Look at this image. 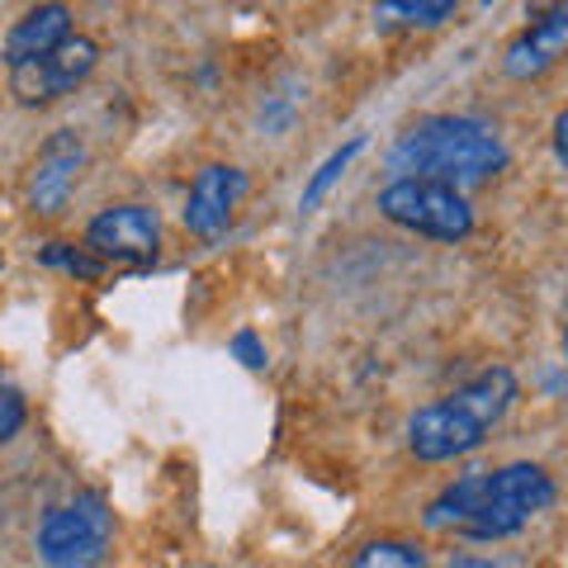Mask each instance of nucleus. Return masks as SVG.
Returning <instances> with one entry per match:
<instances>
[{"mask_svg": "<svg viewBox=\"0 0 568 568\" xmlns=\"http://www.w3.org/2000/svg\"><path fill=\"white\" fill-rule=\"evenodd\" d=\"M446 568H497L493 559H478V555H455Z\"/></svg>", "mask_w": 568, "mask_h": 568, "instance_id": "nucleus-19", "label": "nucleus"}, {"mask_svg": "<svg viewBox=\"0 0 568 568\" xmlns=\"http://www.w3.org/2000/svg\"><path fill=\"white\" fill-rule=\"evenodd\" d=\"M503 166H507V142L484 119H469V114L422 119L388 152L394 181L398 175H422V181H440L459 194L474 185H488Z\"/></svg>", "mask_w": 568, "mask_h": 568, "instance_id": "nucleus-2", "label": "nucleus"}, {"mask_svg": "<svg viewBox=\"0 0 568 568\" xmlns=\"http://www.w3.org/2000/svg\"><path fill=\"white\" fill-rule=\"evenodd\" d=\"M85 246L114 265H148L156 261V246H162V219L148 204H114L91 219Z\"/></svg>", "mask_w": 568, "mask_h": 568, "instance_id": "nucleus-7", "label": "nucleus"}, {"mask_svg": "<svg viewBox=\"0 0 568 568\" xmlns=\"http://www.w3.org/2000/svg\"><path fill=\"white\" fill-rule=\"evenodd\" d=\"M459 10V0H379L375 24L379 29H440Z\"/></svg>", "mask_w": 568, "mask_h": 568, "instance_id": "nucleus-12", "label": "nucleus"}, {"mask_svg": "<svg viewBox=\"0 0 568 568\" xmlns=\"http://www.w3.org/2000/svg\"><path fill=\"white\" fill-rule=\"evenodd\" d=\"M361 148H365V138H351L346 142V148H336L332 156H327V162L323 166H317V175H313V181L304 185V194H298V209H317V204H323L327 200V190L336 185V181H342V175H346V166L355 162V156H361Z\"/></svg>", "mask_w": 568, "mask_h": 568, "instance_id": "nucleus-13", "label": "nucleus"}, {"mask_svg": "<svg viewBox=\"0 0 568 568\" xmlns=\"http://www.w3.org/2000/svg\"><path fill=\"white\" fill-rule=\"evenodd\" d=\"M233 355L246 369H265V346L256 342V332H237L233 336Z\"/></svg>", "mask_w": 568, "mask_h": 568, "instance_id": "nucleus-17", "label": "nucleus"}, {"mask_svg": "<svg viewBox=\"0 0 568 568\" xmlns=\"http://www.w3.org/2000/svg\"><path fill=\"white\" fill-rule=\"evenodd\" d=\"M24 422H29V403H24V394H20L14 384L0 379V446L20 436V432H24Z\"/></svg>", "mask_w": 568, "mask_h": 568, "instance_id": "nucleus-16", "label": "nucleus"}, {"mask_svg": "<svg viewBox=\"0 0 568 568\" xmlns=\"http://www.w3.org/2000/svg\"><path fill=\"white\" fill-rule=\"evenodd\" d=\"M555 156H559V162L568 166V110L555 119Z\"/></svg>", "mask_w": 568, "mask_h": 568, "instance_id": "nucleus-18", "label": "nucleus"}, {"mask_svg": "<svg viewBox=\"0 0 568 568\" xmlns=\"http://www.w3.org/2000/svg\"><path fill=\"white\" fill-rule=\"evenodd\" d=\"M39 261L43 265H58V271H67V275H81V280H95L100 271H104V261L91 252V246H67V242H48L43 252H39Z\"/></svg>", "mask_w": 568, "mask_h": 568, "instance_id": "nucleus-15", "label": "nucleus"}, {"mask_svg": "<svg viewBox=\"0 0 568 568\" xmlns=\"http://www.w3.org/2000/svg\"><path fill=\"white\" fill-rule=\"evenodd\" d=\"M67 39H71V6H62V0H39L29 14L14 20L0 58H6V67H20L33 58H48V52Z\"/></svg>", "mask_w": 568, "mask_h": 568, "instance_id": "nucleus-11", "label": "nucleus"}, {"mask_svg": "<svg viewBox=\"0 0 568 568\" xmlns=\"http://www.w3.org/2000/svg\"><path fill=\"white\" fill-rule=\"evenodd\" d=\"M375 209L384 213L394 227L432 242H459L474 233V209L459 190L440 185V181H422V175H398L379 190Z\"/></svg>", "mask_w": 568, "mask_h": 568, "instance_id": "nucleus-4", "label": "nucleus"}, {"mask_svg": "<svg viewBox=\"0 0 568 568\" xmlns=\"http://www.w3.org/2000/svg\"><path fill=\"white\" fill-rule=\"evenodd\" d=\"M568 48V0H549V6L530 20L503 52V71L511 81H536L564 58Z\"/></svg>", "mask_w": 568, "mask_h": 568, "instance_id": "nucleus-10", "label": "nucleus"}, {"mask_svg": "<svg viewBox=\"0 0 568 568\" xmlns=\"http://www.w3.org/2000/svg\"><path fill=\"white\" fill-rule=\"evenodd\" d=\"M351 568H426V555L407 540H369L351 559Z\"/></svg>", "mask_w": 568, "mask_h": 568, "instance_id": "nucleus-14", "label": "nucleus"}, {"mask_svg": "<svg viewBox=\"0 0 568 568\" xmlns=\"http://www.w3.org/2000/svg\"><path fill=\"white\" fill-rule=\"evenodd\" d=\"M33 6H39V0H33Z\"/></svg>", "mask_w": 568, "mask_h": 568, "instance_id": "nucleus-21", "label": "nucleus"}, {"mask_svg": "<svg viewBox=\"0 0 568 568\" xmlns=\"http://www.w3.org/2000/svg\"><path fill=\"white\" fill-rule=\"evenodd\" d=\"M564 361H568V327H564Z\"/></svg>", "mask_w": 568, "mask_h": 568, "instance_id": "nucleus-20", "label": "nucleus"}, {"mask_svg": "<svg viewBox=\"0 0 568 568\" xmlns=\"http://www.w3.org/2000/svg\"><path fill=\"white\" fill-rule=\"evenodd\" d=\"M95 62H100V48L85 39V33H71V39L52 48L48 58L10 67V95L20 104H52V100L77 91V85L95 71Z\"/></svg>", "mask_w": 568, "mask_h": 568, "instance_id": "nucleus-6", "label": "nucleus"}, {"mask_svg": "<svg viewBox=\"0 0 568 568\" xmlns=\"http://www.w3.org/2000/svg\"><path fill=\"white\" fill-rule=\"evenodd\" d=\"M81 171H85V142L71 129L48 133L39 156H33V175H29L33 213H62L71 190H77V181H81Z\"/></svg>", "mask_w": 568, "mask_h": 568, "instance_id": "nucleus-9", "label": "nucleus"}, {"mask_svg": "<svg viewBox=\"0 0 568 568\" xmlns=\"http://www.w3.org/2000/svg\"><path fill=\"white\" fill-rule=\"evenodd\" d=\"M521 384L507 365H493L484 375H474L469 384H459L455 394L426 403L407 422V450H413L422 465H446L478 450L493 436V426L511 413Z\"/></svg>", "mask_w": 568, "mask_h": 568, "instance_id": "nucleus-3", "label": "nucleus"}, {"mask_svg": "<svg viewBox=\"0 0 568 568\" xmlns=\"http://www.w3.org/2000/svg\"><path fill=\"white\" fill-rule=\"evenodd\" d=\"M246 190H252V175L242 166H227V162H209L200 175L190 181V194H185V213L181 223L190 227L194 237H223L227 223H233L237 204L246 200Z\"/></svg>", "mask_w": 568, "mask_h": 568, "instance_id": "nucleus-8", "label": "nucleus"}, {"mask_svg": "<svg viewBox=\"0 0 568 568\" xmlns=\"http://www.w3.org/2000/svg\"><path fill=\"white\" fill-rule=\"evenodd\" d=\"M114 540V511L100 493H77L71 503L52 507L39 521V559L48 568H95L110 555Z\"/></svg>", "mask_w": 568, "mask_h": 568, "instance_id": "nucleus-5", "label": "nucleus"}, {"mask_svg": "<svg viewBox=\"0 0 568 568\" xmlns=\"http://www.w3.org/2000/svg\"><path fill=\"white\" fill-rule=\"evenodd\" d=\"M555 503V478L540 465H503L474 469L426 507V530H455L465 540H507Z\"/></svg>", "mask_w": 568, "mask_h": 568, "instance_id": "nucleus-1", "label": "nucleus"}]
</instances>
